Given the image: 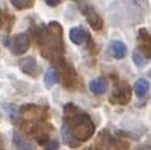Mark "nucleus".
I'll use <instances>...</instances> for the list:
<instances>
[{
  "mask_svg": "<svg viewBox=\"0 0 151 150\" xmlns=\"http://www.w3.org/2000/svg\"><path fill=\"white\" fill-rule=\"evenodd\" d=\"M150 90V83L146 79H139L134 83V91L137 97H144Z\"/></svg>",
  "mask_w": 151,
  "mask_h": 150,
  "instance_id": "dca6fc26",
  "label": "nucleus"
},
{
  "mask_svg": "<svg viewBox=\"0 0 151 150\" xmlns=\"http://www.w3.org/2000/svg\"><path fill=\"white\" fill-rule=\"evenodd\" d=\"M7 46H10L13 55H22L29 49V38L25 32L17 34L11 39H9Z\"/></svg>",
  "mask_w": 151,
  "mask_h": 150,
  "instance_id": "423d86ee",
  "label": "nucleus"
},
{
  "mask_svg": "<svg viewBox=\"0 0 151 150\" xmlns=\"http://www.w3.org/2000/svg\"><path fill=\"white\" fill-rule=\"evenodd\" d=\"M39 45H41V51L45 58L59 59L63 52L62 25L59 22H50L45 30L41 31Z\"/></svg>",
  "mask_w": 151,
  "mask_h": 150,
  "instance_id": "f03ea898",
  "label": "nucleus"
},
{
  "mask_svg": "<svg viewBox=\"0 0 151 150\" xmlns=\"http://www.w3.org/2000/svg\"><path fill=\"white\" fill-rule=\"evenodd\" d=\"M95 132V125L92 123L90 115L81 111H70V117L66 118L63 133L70 135L77 142H86Z\"/></svg>",
  "mask_w": 151,
  "mask_h": 150,
  "instance_id": "f257e3e1",
  "label": "nucleus"
},
{
  "mask_svg": "<svg viewBox=\"0 0 151 150\" xmlns=\"http://www.w3.org/2000/svg\"><path fill=\"white\" fill-rule=\"evenodd\" d=\"M18 66H20L21 72H24L25 75L31 76V77H37L38 76V63L35 60V58H32V56L22 58L18 62Z\"/></svg>",
  "mask_w": 151,
  "mask_h": 150,
  "instance_id": "1a4fd4ad",
  "label": "nucleus"
},
{
  "mask_svg": "<svg viewBox=\"0 0 151 150\" xmlns=\"http://www.w3.org/2000/svg\"><path fill=\"white\" fill-rule=\"evenodd\" d=\"M11 4L14 6L18 10H25V9H31L34 6L32 0H13Z\"/></svg>",
  "mask_w": 151,
  "mask_h": 150,
  "instance_id": "a211bd4d",
  "label": "nucleus"
},
{
  "mask_svg": "<svg viewBox=\"0 0 151 150\" xmlns=\"http://www.w3.org/2000/svg\"><path fill=\"white\" fill-rule=\"evenodd\" d=\"M0 150H1V149H0Z\"/></svg>",
  "mask_w": 151,
  "mask_h": 150,
  "instance_id": "5701e85b",
  "label": "nucleus"
},
{
  "mask_svg": "<svg viewBox=\"0 0 151 150\" xmlns=\"http://www.w3.org/2000/svg\"><path fill=\"white\" fill-rule=\"evenodd\" d=\"M13 142H14L17 150H35V146H34L24 135L20 133V132H16V133H14Z\"/></svg>",
  "mask_w": 151,
  "mask_h": 150,
  "instance_id": "f8f14e48",
  "label": "nucleus"
},
{
  "mask_svg": "<svg viewBox=\"0 0 151 150\" xmlns=\"http://www.w3.org/2000/svg\"><path fill=\"white\" fill-rule=\"evenodd\" d=\"M45 149L46 150H59V142L56 139H50L45 143Z\"/></svg>",
  "mask_w": 151,
  "mask_h": 150,
  "instance_id": "6ab92c4d",
  "label": "nucleus"
},
{
  "mask_svg": "<svg viewBox=\"0 0 151 150\" xmlns=\"http://www.w3.org/2000/svg\"><path fill=\"white\" fill-rule=\"evenodd\" d=\"M127 48L122 41H112L111 42V54L115 59H123L126 56Z\"/></svg>",
  "mask_w": 151,
  "mask_h": 150,
  "instance_id": "ddd939ff",
  "label": "nucleus"
},
{
  "mask_svg": "<svg viewBox=\"0 0 151 150\" xmlns=\"http://www.w3.org/2000/svg\"><path fill=\"white\" fill-rule=\"evenodd\" d=\"M97 149L98 150H126L127 149V143L115 140L106 130H102L97 140Z\"/></svg>",
  "mask_w": 151,
  "mask_h": 150,
  "instance_id": "39448f33",
  "label": "nucleus"
},
{
  "mask_svg": "<svg viewBox=\"0 0 151 150\" xmlns=\"http://www.w3.org/2000/svg\"><path fill=\"white\" fill-rule=\"evenodd\" d=\"M88 86H90L91 93H94L95 96H101V94H104L106 91L108 83H106V80L104 77H97V79H92Z\"/></svg>",
  "mask_w": 151,
  "mask_h": 150,
  "instance_id": "9b49d317",
  "label": "nucleus"
},
{
  "mask_svg": "<svg viewBox=\"0 0 151 150\" xmlns=\"http://www.w3.org/2000/svg\"><path fill=\"white\" fill-rule=\"evenodd\" d=\"M136 150H151V147H148V146H139Z\"/></svg>",
  "mask_w": 151,
  "mask_h": 150,
  "instance_id": "412c9836",
  "label": "nucleus"
},
{
  "mask_svg": "<svg viewBox=\"0 0 151 150\" xmlns=\"http://www.w3.org/2000/svg\"><path fill=\"white\" fill-rule=\"evenodd\" d=\"M132 97V90L126 81H119L116 86L113 87V93L111 96V102L118 104V105H124L130 101Z\"/></svg>",
  "mask_w": 151,
  "mask_h": 150,
  "instance_id": "20e7f679",
  "label": "nucleus"
},
{
  "mask_svg": "<svg viewBox=\"0 0 151 150\" xmlns=\"http://www.w3.org/2000/svg\"><path fill=\"white\" fill-rule=\"evenodd\" d=\"M60 1L59 0H46V4L48 6H58Z\"/></svg>",
  "mask_w": 151,
  "mask_h": 150,
  "instance_id": "aec40b11",
  "label": "nucleus"
},
{
  "mask_svg": "<svg viewBox=\"0 0 151 150\" xmlns=\"http://www.w3.org/2000/svg\"><path fill=\"white\" fill-rule=\"evenodd\" d=\"M59 81V76H58V70L55 69V67H49L46 70V73H45V77H43V83H45V86L50 88V87L56 84Z\"/></svg>",
  "mask_w": 151,
  "mask_h": 150,
  "instance_id": "2eb2a0df",
  "label": "nucleus"
},
{
  "mask_svg": "<svg viewBox=\"0 0 151 150\" xmlns=\"http://www.w3.org/2000/svg\"><path fill=\"white\" fill-rule=\"evenodd\" d=\"M87 37H88L87 31L83 27H73L69 31V38H70L71 42L76 43V45H81L87 39Z\"/></svg>",
  "mask_w": 151,
  "mask_h": 150,
  "instance_id": "9d476101",
  "label": "nucleus"
},
{
  "mask_svg": "<svg viewBox=\"0 0 151 150\" xmlns=\"http://www.w3.org/2000/svg\"><path fill=\"white\" fill-rule=\"evenodd\" d=\"M20 111H21V114L25 117V118L31 119V121L39 119L41 115H42V109L39 107H37V105H24V107H21Z\"/></svg>",
  "mask_w": 151,
  "mask_h": 150,
  "instance_id": "4468645a",
  "label": "nucleus"
},
{
  "mask_svg": "<svg viewBox=\"0 0 151 150\" xmlns=\"http://www.w3.org/2000/svg\"><path fill=\"white\" fill-rule=\"evenodd\" d=\"M132 59H133V62H134V64L137 66V67H144L147 63V58L144 56V55L141 54L139 49H134L133 51V55H132Z\"/></svg>",
  "mask_w": 151,
  "mask_h": 150,
  "instance_id": "f3484780",
  "label": "nucleus"
},
{
  "mask_svg": "<svg viewBox=\"0 0 151 150\" xmlns=\"http://www.w3.org/2000/svg\"><path fill=\"white\" fill-rule=\"evenodd\" d=\"M58 62H59V67H60V73H58V76L63 77V84L66 86V88H73L76 80H77V75H76L73 66L69 64L62 58H59Z\"/></svg>",
  "mask_w": 151,
  "mask_h": 150,
  "instance_id": "0eeeda50",
  "label": "nucleus"
},
{
  "mask_svg": "<svg viewBox=\"0 0 151 150\" xmlns=\"http://www.w3.org/2000/svg\"><path fill=\"white\" fill-rule=\"evenodd\" d=\"M137 39L140 42L139 51L146 56L147 59H151V34L147 31L146 28H141L137 32Z\"/></svg>",
  "mask_w": 151,
  "mask_h": 150,
  "instance_id": "6e6552de",
  "label": "nucleus"
},
{
  "mask_svg": "<svg viewBox=\"0 0 151 150\" xmlns=\"http://www.w3.org/2000/svg\"><path fill=\"white\" fill-rule=\"evenodd\" d=\"M86 150H92V149H86Z\"/></svg>",
  "mask_w": 151,
  "mask_h": 150,
  "instance_id": "4be33fe9",
  "label": "nucleus"
},
{
  "mask_svg": "<svg viewBox=\"0 0 151 150\" xmlns=\"http://www.w3.org/2000/svg\"><path fill=\"white\" fill-rule=\"evenodd\" d=\"M78 6H80V11L84 14V16H86L88 24H90L94 30H97V31L102 30L104 20H102V17L99 16V13L95 10V7H94V6H91L90 3H86V1L78 3Z\"/></svg>",
  "mask_w": 151,
  "mask_h": 150,
  "instance_id": "7ed1b4c3",
  "label": "nucleus"
}]
</instances>
